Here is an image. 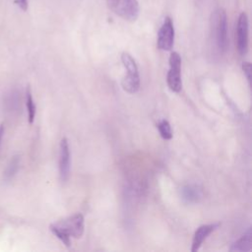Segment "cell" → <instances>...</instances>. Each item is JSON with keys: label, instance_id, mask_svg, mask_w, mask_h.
<instances>
[{"label": "cell", "instance_id": "cell-12", "mask_svg": "<svg viewBox=\"0 0 252 252\" xmlns=\"http://www.w3.org/2000/svg\"><path fill=\"white\" fill-rule=\"evenodd\" d=\"M26 105H27V110H28L29 122L32 124L33 122L34 116H35V104L33 102V98H32V94L30 87L27 88V92H26Z\"/></svg>", "mask_w": 252, "mask_h": 252}, {"label": "cell", "instance_id": "cell-4", "mask_svg": "<svg viewBox=\"0 0 252 252\" xmlns=\"http://www.w3.org/2000/svg\"><path fill=\"white\" fill-rule=\"evenodd\" d=\"M108 8L128 22H135L140 14L138 0H106Z\"/></svg>", "mask_w": 252, "mask_h": 252}, {"label": "cell", "instance_id": "cell-9", "mask_svg": "<svg viewBox=\"0 0 252 252\" xmlns=\"http://www.w3.org/2000/svg\"><path fill=\"white\" fill-rule=\"evenodd\" d=\"M219 226V223H211V224H203L197 228V230L194 233L193 240H192V246H191V251L192 252H197L203 242L206 240V238L213 232L215 231Z\"/></svg>", "mask_w": 252, "mask_h": 252}, {"label": "cell", "instance_id": "cell-17", "mask_svg": "<svg viewBox=\"0 0 252 252\" xmlns=\"http://www.w3.org/2000/svg\"><path fill=\"white\" fill-rule=\"evenodd\" d=\"M4 132H5L4 125H3V124H1V125H0V146H1V141H2V138H3Z\"/></svg>", "mask_w": 252, "mask_h": 252}, {"label": "cell", "instance_id": "cell-7", "mask_svg": "<svg viewBox=\"0 0 252 252\" xmlns=\"http://www.w3.org/2000/svg\"><path fill=\"white\" fill-rule=\"evenodd\" d=\"M174 42V26L171 18L166 17L158 32L157 45L160 50L168 51L172 48Z\"/></svg>", "mask_w": 252, "mask_h": 252}, {"label": "cell", "instance_id": "cell-11", "mask_svg": "<svg viewBox=\"0 0 252 252\" xmlns=\"http://www.w3.org/2000/svg\"><path fill=\"white\" fill-rule=\"evenodd\" d=\"M251 227L241 235L230 247V251H250L251 250Z\"/></svg>", "mask_w": 252, "mask_h": 252}, {"label": "cell", "instance_id": "cell-16", "mask_svg": "<svg viewBox=\"0 0 252 252\" xmlns=\"http://www.w3.org/2000/svg\"><path fill=\"white\" fill-rule=\"evenodd\" d=\"M16 3L18 4V6L23 10L26 11L29 7V1L28 0H16Z\"/></svg>", "mask_w": 252, "mask_h": 252}, {"label": "cell", "instance_id": "cell-10", "mask_svg": "<svg viewBox=\"0 0 252 252\" xmlns=\"http://www.w3.org/2000/svg\"><path fill=\"white\" fill-rule=\"evenodd\" d=\"M180 194H181L182 200L188 204L197 203L202 197L201 189L198 186L191 185V184L183 186L180 190Z\"/></svg>", "mask_w": 252, "mask_h": 252}, {"label": "cell", "instance_id": "cell-14", "mask_svg": "<svg viewBox=\"0 0 252 252\" xmlns=\"http://www.w3.org/2000/svg\"><path fill=\"white\" fill-rule=\"evenodd\" d=\"M19 164H20L19 157H14V158L10 161V163L4 173L6 179H10L15 175V173L17 172V170L19 168Z\"/></svg>", "mask_w": 252, "mask_h": 252}, {"label": "cell", "instance_id": "cell-5", "mask_svg": "<svg viewBox=\"0 0 252 252\" xmlns=\"http://www.w3.org/2000/svg\"><path fill=\"white\" fill-rule=\"evenodd\" d=\"M166 82L171 92L179 93L181 91V57L176 51L171 52L169 56V70L167 72Z\"/></svg>", "mask_w": 252, "mask_h": 252}, {"label": "cell", "instance_id": "cell-1", "mask_svg": "<svg viewBox=\"0 0 252 252\" xmlns=\"http://www.w3.org/2000/svg\"><path fill=\"white\" fill-rule=\"evenodd\" d=\"M51 232L60 239L66 247H70V237L81 238L85 229V219L80 213L74 214L49 226Z\"/></svg>", "mask_w": 252, "mask_h": 252}, {"label": "cell", "instance_id": "cell-15", "mask_svg": "<svg viewBox=\"0 0 252 252\" xmlns=\"http://www.w3.org/2000/svg\"><path fill=\"white\" fill-rule=\"evenodd\" d=\"M242 70L243 73L246 76V79L248 80L249 84H250V74H251V64L249 62H243L242 63Z\"/></svg>", "mask_w": 252, "mask_h": 252}, {"label": "cell", "instance_id": "cell-2", "mask_svg": "<svg viewBox=\"0 0 252 252\" xmlns=\"http://www.w3.org/2000/svg\"><path fill=\"white\" fill-rule=\"evenodd\" d=\"M211 36L220 53H225L228 48V32H227V16L222 8L216 9L210 21Z\"/></svg>", "mask_w": 252, "mask_h": 252}, {"label": "cell", "instance_id": "cell-13", "mask_svg": "<svg viewBox=\"0 0 252 252\" xmlns=\"http://www.w3.org/2000/svg\"><path fill=\"white\" fill-rule=\"evenodd\" d=\"M158 130L159 132V135L161 136L162 139L164 140H170L172 138V131H171V127H170V124L167 120L165 119H162L160 120L158 125Z\"/></svg>", "mask_w": 252, "mask_h": 252}, {"label": "cell", "instance_id": "cell-6", "mask_svg": "<svg viewBox=\"0 0 252 252\" xmlns=\"http://www.w3.org/2000/svg\"><path fill=\"white\" fill-rule=\"evenodd\" d=\"M235 43L240 55H245L248 51L249 43V23L248 16L245 12L240 13L237 19L235 31Z\"/></svg>", "mask_w": 252, "mask_h": 252}, {"label": "cell", "instance_id": "cell-8", "mask_svg": "<svg viewBox=\"0 0 252 252\" xmlns=\"http://www.w3.org/2000/svg\"><path fill=\"white\" fill-rule=\"evenodd\" d=\"M71 169V154L69 143L66 138H62L60 142V152H59V174L60 179L66 182L70 176Z\"/></svg>", "mask_w": 252, "mask_h": 252}, {"label": "cell", "instance_id": "cell-3", "mask_svg": "<svg viewBox=\"0 0 252 252\" xmlns=\"http://www.w3.org/2000/svg\"><path fill=\"white\" fill-rule=\"evenodd\" d=\"M121 61L127 71V75L121 82L122 88L129 94H135L140 89V76L136 61L128 52L121 54Z\"/></svg>", "mask_w": 252, "mask_h": 252}]
</instances>
